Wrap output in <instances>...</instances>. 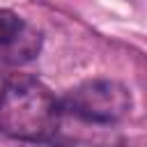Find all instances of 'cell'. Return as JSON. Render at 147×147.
<instances>
[{
  "label": "cell",
  "instance_id": "7a4b0ae2",
  "mask_svg": "<svg viewBox=\"0 0 147 147\" xmlns=\"http://www.w3.org/2000/svg\"><path fill=\"white\" fill-rule=\"evenodd\" d=\"M64 110L92 124H113L129 115L131 94L117 80H87L64 96Z\"/></svg>",
  "mask_w": 147,
  "mask_h": 147
},
{
  "label": "cell",
  "instance_id": "3957f363",
  "mask_svg": "<svg viewBox=\"0 0 147 147\" xmlns=\"http://www.w3.org/2000/svg\"><path fill=\"white\" fill-rule=\"evenodd\" d=\"M23 32H25L23 21L9 9H0V46L14 44Z\"/></svg>",
  "mask_w": 147,
  "mask_h": 147
},
{
  "label": "cell",
  "instance_id": "277c9868",
  "mask_svg": "<svg viewBox=\"0 0 147 147\" xmlns=\"http://www.w3.org/2000/svg\"><path fill=\"white\" fill-rule=\"evenodd\" d=\"M16 147H62V145H55L46 138V140H18Z\"/></svg>",
  "mask_w": 147,
  "mask_h": 147
},
{
  "label": "cell",
  "instance_id": "6da1fadb",
  "mask_svg": "<svg viewBox=\"0 0 147 147\" xmlns=\"http://www.w3.org/2000/svg\"><path fill=\"white\" fill-rule=\"evenodd\" d=\"M60 103L30 76H14L0 92V131L14 140H46L57 131Z\"/></svg>",
  "mask_w": 147,
  "mask_h": 147
}]
</instances>
